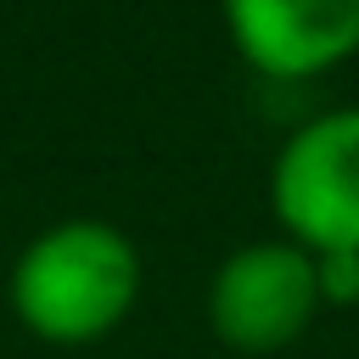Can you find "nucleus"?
Masks as SVG:
<instances>
[{
	"label": "nucleus",
	"instance_id": "20e7f679",
	"mask_svg": "<svg viewBox=\"0 0 359 359\" xmlns=\"http://www.w3.org/2000/svg\"><path fill=\"white\" fill-rule=\"evenodd\" d=\"M219 11L264 79H320L359 56V0H219Z\"/></svg>",
	"mask_w": 359,
	"mask_h": 359
},
{
	"label": "nucleus",
	"instance_id": "39448f33",
	"mask_svg": "<svg viewBox=\"0 0 359 359\" xmlns=\"http://www.w3.org/2000/svg\"><path fill=\"white\" fill-rule=\"evenodd\" d=\"M314 280L325 309L359 303V252H314Z\"/></svg>",
	"mask_w": 359,
	"mask_h": 359
},
{
	"label": "nucleus",
	"instance_id": "f03ea898",
	"mask_svg": "<svg viewBox=\"0 0 359 359\" xmlns=\"http://www.w3.org/2000/svg\"><path fill=\"white\" fill-rule=\"evenodd\" d=\"M269 208L303 252H359V107L320 112L280 140Z\"/></svg>",
	"mask_w": 359,
	"mask_h": 359
},
{
	"label": "nucleus",
	"instance_id": "f257e3e1",
	"mask_svg": "<svg viewBox=\"0 0 359 359\" xmlns=\"http://www.w3.org/2000/svg\"><path fill=\"white\" fill-rule=\"evenodd\" d=\"M6 292L11 314L39 342H101L140 297V252L107 219H62L17 252Z\"/></svg>",
	"mask_w": 359,
	"mask_h": 359
},
{
	"label": "nucleus",
	"instance_id": "7ed1b4c3",
	"mask_svg": "<svg viewBox=\"0 0 359 359\" xmlns=\"http://www.w3.org/2000/svg\"><path fill=\"white\" fill-rule=\"evenodd\" d=\"M314 252L297 241H247L208 280V325L236 353H280L320 314Z\"/></svg>",
	"mask_w": 359,
	"mask_h": 359
}]
</instances>
